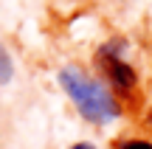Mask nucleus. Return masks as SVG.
I'll list each match as a JSON object with an SVG mask.
<instances>
[{
    "label": "nucleus",
    "instance_id": "nucleus-1",
    "mask_svg": "<svg viewBox=\"0 0 152 149\" xmlns=\"http://www.w3.org/2000/svg\"><path fill=\"white\" fill-rule=\"evenodd\" d=\"M59 82L65 87V93L71 96V101L79 107V113L87 121H110V118L118 116V104L110 96V90L104 84H99L96 79H90L85 71L79 68H65L59 73Z\"/></svg>",
    "mask_w": 152,
    "mask_h": 149
},
{
    "label": "nucleus",
    "instance_id": "nucleus-2",
    "mask_svg": "<svg viewBox=\"0 0 152 149\" xmlns=\"http://www.w3.org/2000/svg\"><path fill=\"white\" fill-rule=\"evenodd\" d=\"M102 62H104V68H107V73H110V82H113L115 87L127 90V87H132V84H135V71H132L127 62H121L118 56L102 54Z\"/></svg>",
    "mask_w": 152,
    "mask_h": 149
},
{
    "label": "nucleus",
    "instance_id": "nucleus-3",
    "mask_svg": "<svg viewBox=\"0 0 152 149\" xmlns=\"http://www.w3.org/2000/svg\"><path fill=\"white\" fill-rule=\"evenodd\" d=\"M11 73H14V68H11V59H9V54L3 51V45H0V84L9 82Z\"/></svg>",
    "mask_w": 152,
    "mask_h": 149
},
{
    "label": "nucleus",
    "instance_id": "nucleus-4",
    "mask_svg": "<svg viewBox=\"0 0 152 149\" xmlns=\"http://www.w3.org/2000/svg\"><path fill=\"white\" fill-rule=\"evenodd\" d=\"M118 149H152V141H141V138H132V141H124Z\"/></svg>",
    "mask_w": 152,
    "mask_h": 149
},
{
    "label": "nucleus",
    "instance_id": "nucleus-5",
    "mask_svg": "<svg viewBox=\"0 0 152 149\" xmlns=\"http://www.w3.org/2000/svg\"><path fill=\"white\" fill-rule=\"evenodd\" d=\"M71 149H96V146H90V144H76V146H71Z\"/></svg>",
    "mask_w": 152,
    "mask_h": 149
},
{
    "label": "nucleus",
    "instance_id": "nucleus-6",
    "mask_svg": "<svg viewBox=\"0 0 152 149\" xmlns=\"http://www.w3.org/2000/svg\"><path fill=\"white\" fill-rule=\"evenodd\" d=\"M149 121H152V113H149Z\"/></svg>",
    "mask_w": 152,
    "mask_h": 149
}]
</instances>
